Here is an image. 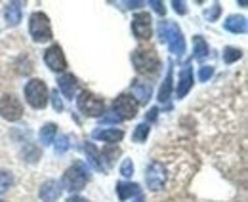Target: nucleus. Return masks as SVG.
Masks as SVG:
<instances>
[{"mask_svg": "<svg viewBox=\"0 0 248 202\" xmlns=\"http://www.w3.org/2000/svg\"><path fill=\"white\" fill-rule=\"evenodd\" d=\"M158 36H160V42H164L174 56H184L186 40H184V34H182V31L176 23L160 21L158 23Z\"/></svg>", "mask_w": 248, "mask_h": 202, "instance_id": "nucleus-1", "label": "nucleus"}, {"mask_svg": "<svg viewBox=\"0 0 248 202\" xmlns=\"http://www.w3.org/2000/svg\"><path fill=\"white\" fill-rule=\"evenodd\" d=\"M90 181V172H88V166L84 162H75L73 166H69L65 173H63L62 179V187L67 189L69 193H78L86 187V183Z\"/></svg>", "mask_w": 248, "mask_h": 202, "instance_id": "nucleus-2", "label": "nucleus"}, {"mask_svg": "<svg viewBox=\"0 0 248 202\" xmlns=\"http://www.w3.org/2000/svg\"><path fill=\"white\" fill-rule=\"evenodd\" d=\"M132 63H134V67L140 75H153L160 65L155 50L153 48H143V46H140L132 52Z\"/></svg>", "mask_w": 248, "mask_h": 202, "instance_id": "nucleus-3", "label": "nucleus"}, {"mask_svg": "<svg viewBox=\"0 0 248 202\" xmlns=\"http://www.w3.org/2000/svg\"><path fill=\"white\" fill-rule=\"evenodd\" d=\"M29 34L38 44H44V42L52 40V25H50V19H48L46 14L34 12L29 17Z\"/></svg>", "mask_w": 248, "mask_h": 202, "instance_id": "nucleus-4", "label": "nucleus"}, {"mask_svg": "<svg viewBox=\"0 0 248 202\" xmlns=\"http://www.w3.org/2000/svg\"><path fill=\"white\" fill-rule=\"evenodd\" d=\"M25 99L27 103L34 109H44L48 103V88L44 84V80L40 78H32L25 84Z\"/></svg>", "mask_w": 248, "mask_h": 202, "instance_id": "nucleus-5", "label": "nucleus"}, {"mask_svg": "<svg viewBox=\"0 0 248 202\" xmlns=\"http://www.w3.org/2000/svg\"><path fill=\"white\" fill-rule=\"evenodd\" d=\"M77 105L84 115L88 116H101L103 109H105L103 99L99 95L92 93V92H80L78 97H77Z\"/></svg>", "mask_w": 248, "mask_h": 202, "instance_id": "nucleus-6", "label": "nucleus"}, {"mask_svg": "<svg viewBox=\"0 0 248 202\" xmlns=\"http://www.w3.org/2000/svg\"><path fill=\"white\" fill-rule=\"evenodd\" d=\"M0 116L10 120V122H16L23 116V105L21 101L16 97V95H2L0 97Z\"/></svg>", "mask_w": 248, "mask_h": 202, "instance_id": "nucleus-7", "label": "nucleus"}, {"mask_svg": "<svg viewBox=\"0 0 248 202\" xmlns=\"http://www.w3.org/2000/svg\"><path fill=\"white\" fill-rule=\"evenodd\" d=\"M132 32L138 40H149L153 34V23H151V16L147 12H138L132 17Z\"/></svg>", "mask_w": 248, "mask_h": 202, "instance_id": "nucleus-8", "label": "nucleus"}, {"mask_svg": "<svg viewBox=\"0 0 248 202\" xmlns=\"http://www.w3.org/2000/svg\"><path fill=\"white\" fill-rule=\"evenodd\" d=\"M138 101L132 97V95H128V93H121L115 101H113V109H115V113L121 116L123 120H130V118H134V116L138 115Z\"/></svg>", "mask_w": 248, "mask_h": 202, "instance_id": "nucleus-9", "label": "nucleus"}, {"mask_svg": "<svg viewBox=\"0 0 248 202\" xmlns=\"http://www.w3.org/2000/svg\"><path fill=\"white\" fill-rule=\"evenodd\" d=\"M164 179H166V173H164V168L158 160H153L145 172V181H147V187L156 193V191H162V185H164Z\"/></svg>", "mask_w": 248, "mask_h": 202, "instance_id": "nucleus-10", "label": "nucleus"}, {"mask_svg": "<svg viewBox=\"0 0 248 202\" xmlns=\"http://www.w3.org/2000/svg\"><path fill=\"white\" fill-rule=\"evenodd\" d=\"M44 63H46L52 71H56V73H62V71L67 69V59H65V54H63L60 44H52V46L46 50V54H44Z\"/></svg>", "mask_w": 248, "mask_h": 202, "instance_id": "nucleus-11", "label": "nucleus"}, {"mask_svg": "<svg viewBox=\"0 0 248 202\" xmlns=\"http://www.w3.org/2000/svg\"><path fill=\"white\" fill-rule=\"evenodd\" d=\"M62 191H63V187L60 181L48 179V181H44V183L40 185L38 195H40V201L42 202H56L62 197Z\"/></svg>", "mask_w": 248, "mask_h": 202, "instance_id": "nucleus-12", "label": "nucleus"}, {"mask_svg": "<svg viewBox=\"0 0 248 202\" xmlns=\"http://www.w3.org/2000/svg\"><path fill=\"white\" fill-rule=\"evenodd\" d=\"M193 88V69H191V63H186L182 73H180V80H178V88H176V95L178 99L186 97L187 92Z\"/></svg>", "mask_w": 248, "mask_h": 202, "instance_id": "nucleus-13", "label": "nucleus"}, {"mask_svg": "<svg viewBox=\"0 0 248 202\" xmlns=\"http://www.w3.org/2000/svg\"><path fill=\"white\" fill-rule=\"evenodd\" d=\"M132 97H138V105L140 103H147L151 99V93H153V88L149 82H143L140 78L132 80Z\"/></svg>", "mask_w": 248, "mask_h": 202, "instance_id": "nucleus-14", "label": "nucleus"}, {"mask_svg": "<svg viewBox=\"0 0 248 202\" xmlns=\"http://www.w3.org/2000/svg\"><path fill=\"white\" fill-rule=\"evenodd\" d=\"M58 86H60L62 93L65 95V97H67V99L75 97V93H77V88H78L77 77H75V75H71V73H67V75H62V77H60V80H58Z\"/></svg>", "mask_w": 248, "mask_h": 202, "instance_id": "nucleus-15", "label": "nucleus"}, {"mask_svg": "<svg viewBox=\"0 0 248 202\" xmlns=\"http://www.w3.org/2000/svg\"><path fill=\"white\" fill-rule=\"evenodd\" d=\"M93 140H101L105 143H119L124 138L123 130H117V128H105V130H95L92 134Z\"/></svg>", "mask_w": 248, "mask_h": 202, "instance_id": "nucleus-16", "label": "nucleus"}, {"mask_svg": "<svg viewBox=\"0 0 248 202\" xmlns=\"http://www.w3.org/2000/svg\"><path fill=\"white\" fill-rule=\"evenodd\" d=\"M4 17H6V23L10 27L19 25V21H21V2H10L4 10Z\"/></svg>", "mask_w": 248, "mask_h": 202, "instance_id": "nucleus-17", "label": "nucleus"}, {"mask_svg": "<svg viewBox=\"0 0 248 202\" xmlns=\"http://www.w3.org/2000/svg\"><path fill=\"white\" fill-rule=\"evenodd\" d=\"M223 27L229 31V32H247L248 29V23H247V17L245 16H229L225 21H223Z\"/></svg>", "mask_w": 248, "mask_h": 202, "instance_id": "nucleus-18", "label": "nucleus"}, {"mask_svg": "<svg viewBox=\"0 0 248 202\" xmlns=\"http://www.w3.org/2000/svg\"><path fill=\"white\" fill-rule=\"evenodd\" d=\"M117 195H119V199H121V201H128L130 197L140 195V185L121 181V183H117Z\"/></svg>", "mask_w": 248, "mask_h": 202, "instance_id": "nucleus-19", "label": "nucleus"}, {"mask_svg": "<svg viewBox=\"0 0 248 202\" xmlns=\"http://www.w3.org/2000/svg\"><path fill=\"white\" fill-rule=\"evenodd\" d=\"M56 132H58V126L54 122H48L40 128L38 132V138H40V143L42 145H50L54 140H56Z\"/></svg>", "mask_w": 248, "mask_h": 202, "instance_id": "nucleus-20", "label": "nucleus"}, {"mask_svg": "<svg viewBox=\"0 0 248 202\" xmlns=\"http://www.w3.org/2000/svg\"><path fill=\"white\" fill-rule=\"evenodd\" d=\"M84 151H86V158H88V162L92 164L95 170H103V162H101V155H99V151L95 149V145L93 143H86L84 145Z\"/></svg>", "mask_w": 248, "mask_h": 202, "instance_id": "nucleus-21", "label": "nucleus"}, {"mask_svg": "<svg viewBox=\"0 0 248 202\" xmlns=\"http://www.w3.org/2000/svg\"><path fill=\"white\" fill-rule=\"evenodd\" d=\"M170 92H172V67H168V73L164 77V82L158 90V101L160 103H166L170 99Z\"/></svg>", "mask_w": 248, "mask_h": 202, "instance_id": "nucleus-22", "label": "nucleus"}, {"mask_svg": "<svg viewBox=\"0 0 248 202\" xmlns=\"http://www.w3.org/2000/svg\"><path fill=\"white\" fill-rule=\"evenodd\" d=\"M193 42H195V50H193V52H195V54H193L195 58L202 59L204 56H208V44L204 42V38H202V36H195V38H193Z\"/></svg>", "mask_w": 248, "mask_h": 202, "instance_id": "nucleus-23", "label": "nucleus"}, {"mask_svg": "<svg viewBox=\"0 0 248 202\" xmlns=\"http://www.w3.org/2000/svg\"><path fill=\"white\" fill-rule=\"evenodd\" d=\"M149 132H151V128H149V124H147V122H143V124H140V126H136V132H134V136H132V140H134V141H138V143H141V141H145V140H147V136H149Z\"/></svg>", "mask_w": 248, "mask_h": 202, "instance_id": "nucleus-24", "label": "nucleus"}, {"mask_svg": "<svg viewBox=\"0 0 248 202\" xmlns=\"http://www.w3.org/2000/svg\"><path fill=\"white\" fill-rule=\"evenodd\" d=\"M243 56V52L239 50V48H233V46H227L225 50H223V61L225 63H235V61H239Z\"/></svg>", "mask_w": 248, "mask_h": 202, "instance_id": "nucleus-25", "label": "nucleus"}, {"mask_svg": "<svg viewBox=\"0 0 248 202\" xmlns=\"http://www.w3.org/2000/svg\"><path fill=\"white\" fill-rule=\"evenodd\" d=\"M12 185H14V175L10 172H0V195L10 191Z\"/></svg>", "mask_w": 248, "mask_h": 202, "instance_id": "nucleus-26", "label": "nucleus"}, {"mask_svg": "<svg viewBox=\"0 0 248 202\" xmlns=\"http://www.w3.org/2000/svg\"><path fill=\"white\" fill-rule=\"evenodd\" d=\"M119 153H121L119 147H107V149H103V153H99V155H101L107 162H113V160L119 156Z\"/></svg>", "mask_w": 248, "mask_h": 202, "instance_id": "nucleus-27", "label": "nucleus"}, {"mask_svg": "<svg viewBox=\"0 0 248 202\" xmlns=\"http://www.w3.org/2000/svg\"><path fill=\"white\" fill-rule=\"evenodd\" d=\"M212 75H214V67H212V65H204V67H201L199 80H201V82H206V80H208Z\"/></svg>", "mask_w": 248, "mask_h": 202, "instance_id": "nucleus-28", "label": "nucleus"}, {"mask_svg": "<svg viewBox=\"0 0 248 202\" xmlns=\"http://www.w3.org/2000/svg\"><path fill=\"white\" fill-rule=\"evenodd\" d=\"M67 149H69V138H67V136H60L58 141H56V153H58V155H63Z\"/></svg>", "mask_w": 248, "mask_h": 202, "instance_id": "nucleus-29", "label": "nucleus"}, {"mask_svg": "<svg viewBox=\"0 0 248 202\" xmlns=\"http://www.w3.org/2000/svg\"><path fill=\"white\" fill-rule=\"evenodd\" d=\"M123 118L117 115L115 111H111V113H107V115L101 116V124H119Z\"/></svg>", "mask_w": 248, "mask_h": 202, "instance_id": "nucleus-30", "label": "nucleus"}, {"mask_svg": "<svg viewBox=\"0 0 248 202\" xmlns=\"http://www.w3.org/2000/svg\"><path fill=\"white\" fill-rule=\"evenodd\" d=\"M121 173H123L124 177H130V175L134 173V164H132V160H130V158L123 160V164H121Z\"/></svg>", "mask_w": 248, "mask_h": 202, "instance_id": "nucleus-31", "label": "nucleus"}, {"mask_svg": "<svg viewBox=\"0 0 248 202\" xmlns=\"http://www.w3.org/2000/svg\"><path fill=\"white\" fill-rule=\"evenodd\" d=\"M52 105H54V109L58 111V113H62L63 111V101L62 97H60V93L54 90V93H52Z\"/></svg>", "mask_w": 248, "mask_h": 202, "instance_id": "nucleus-32", "label": "nucleus"}, {"mask_svg": "<svg viewBox=\"0 0 248 202\" xmlns=\"http://www.w3.org/2000/svg\"><path fill=\"white\" fill-rule=\"evenodd\" d=\"M149 4L153 6V10H155L156 14H160V16H164V14H166V8H164V4H162V2H158V0H151Z\"/></svg>", "mask_w": 248, "mask_h": 202, "instance_id": "nucleus-33", "label": "nucleus"}, {"mask_svg": "<svg viewBox=\"0 0 248 202\" xmlns=\"http://www.w3.org/2000/svg\"><path fill=\"white\" fill-rule=\"evenodd\" d=\"M217 16H219V4H214V6H212V10H210V12H206V17H208V21H214Z\"/></svg>", "mask_w": 248, "mask_h": 202, "instance_id": "nucleus-34", "label": "nucleus"}, {"mask_svg": "<svg viewBox=\"0 0 248 202\" xmlns=\"http://www.w3.org/2000/svg\"><path fill=\"white\" fill-rule=\"evenodd\" d=\"M172 6H174V10L178 12V14H186V2H172Z\"/></svg>", "mask_w": 248, "mask_h": 202, "instance_id": "nucleus-35", "label": "nucleus"}, {"mask_svg": "<svg viewBox=\"0 0 248 202\" xmlns=\"http://www.w3.org/2000/svg\"><path fill=\"white\" fill-rule=\"evenodd\" d=\"M65 202H90V201H86V199H82V197H78V195H75V197H69Z\"/></svg>", "mask_w": 248, "mask_h": 202, "instance_id": "nucleus-36", "label": "nucleus"}, {"mask_svg": "<svg viewBox=\"0 0 248 202\" xmlns=\"http://www.w3.org/2000/svg\"><path fill=\"white\" fill-rule=\"evenodd\" d=\"M156 113H158V109H156V107H153V109L149 111V120H155V118H156Z\"/></svg>", "mask_w": 248, "mask_h": 202, "instance_id": "nucleus-37", "label": "nucleus"}, {"mask_svg": "<svg viewBox=\"0 0 248 202\" xmlns=\"http://www.w3.org/2000/svg\"><path fill=\"white\" fill-rule=\"evenodd\" d=\"M0 202H4V201H0Z\"/></svg>", "mask_w": 248, "mask_h": 202, "instance_id": "nucleus-38", "label": "nucleus"}]
</instances>
